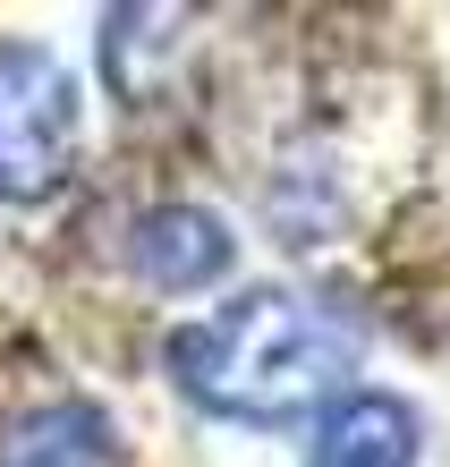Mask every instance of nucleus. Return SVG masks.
<instances>
[{"mask_svg":"<svg viewBox=\"0 0 450 467\" xmlns=\"http://www.w3.org/2000/svg\"><path fill=\"white\" fill-rule=\"evenodd\" d=\"M365 332L306 289H246L204 323L171 332V382L230 425H289L306 408H331L357 374Z\"/></svg>","mask_w":450,"mask_h":467,"instance_id":"f257e3e1","label":"nucleus"},{"mask_svg":"<svg viewBox=\"0 0 450 467\" xmlns=\"http://www.w3.org/2000/svg\"><path fill=\"white\" fill-rule=\"evenodd\" d=\"M77 77L43 43H0V204H51L77 171Z\"/></svg>","mask_w":450,"mask_h":467,"instance_id":"f03ea898","label":"nucleus"},{"mask_svg":"<svg viewBox=\"0 0 450 467\" xmlns=\"http://www.w3.org/2000/svg\"><path fill=\"white\" fill-rule=\"evenodd\" d=\"M230 255H238L230 222L204 213V204H153V213H136V222H128V272L145 289H162V297L213 289L221 272H230Z\"/></svg>","mask_w":450,"mask_h":467,"instance_id":"7ed1b4c3","label":"nucleus"},{"mask_svg":"<svg viewBox=\"0 0 450 467\" xmlns=\"http://www.w3.org/2000/svg\"><path fill=\"white\" fill-rule=\"evenodd\" d=\"M425 451V417L400 391H340L315 417L306 467H416Z\"/></svg>","mask_w":450,"mask_h":467,"instance_id":"20e7f679","label":"nucleus"},{"mask_svg":"<svg viewBox=\"0 0 450 467\" xmlns=\"http://www.w3.org/2000/svg\"><path fill=\"white\" fill-rule=\"evenodd\" d=\"M0 467H120V425L94 400H43L9 425Z\"/></svg>","mask_w":450,"mask_h":467,"instance_id":"39448f33","label":"nucleus"}]
</instances>
